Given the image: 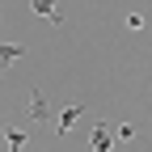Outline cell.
<instances>
[{
    "instance_id": "obj_1",
    "label": "cell",
    "mask_w": 152,
    "mask_h": 152,
    "mask_svg": "<svg viewBox=\"0 0 152 152\" xmlns=\"http://www.w3.org/2000/svg\"><path fill=\"white\" fill-rule=\"evenodd\" d=\"M26 114H30L34 123H47V118H51V102L42 97V89H30V106H26Z\"/></svg>"
},
{
    "instance_id": "obj_2",
    "label": "cell",
    "mask_w": 152,
    "mask_h": 152,
    "mask_svg": "<svg viewBox=\"0 0 152 152\" xmlns=\"http://www.w3.org/2000/svg\"><path fill=\"white\" fill-rule=\"evenodd\" d=\"M30 9H34L38 17H47V21L64 26V13H59V4H55V0H30Z\"/></svg>"
},
{
    "instance_id": "obj_3",
    "label": "cell",
    "mask_w": 152,
    "mask_h": 152,
    "mask_svg": "<svg viewBox=\"0 0 152 152\" xmlns=\"http://www.w3.org/2000/svg\"><path fill=\"white\" fill-rule=\"evenodd\" d=\"M80 110H85L80 102H68V106L59 110V127H55V131H59V135H68V127H72L76 118H80Z\"/></svg>"
},
{
    "instance_id": "obj_4",
    "label": "cell",
    "mask_w": 152,
    "mask_h": 152,
    "mask_svg": "<svg viewBox=\"0 0 152 152\" xmlns=\"http://www.w3.org/2000/svg\"><path fill=\"white\" fill-rule=\"evenodd\" d=\"M89 140H93V152H110V123H97Z\"/></svg>"
},
{
    "instance_id": "obj_5",
    "label": "cell",
    "mask_w": 152,
    "mask_h": 152,
    "mask_svg": "<svg viewBox=\"0 0 152 152\" xmlns=\"http://www.w3.org/2000/svg\"><path fill=\"white\" fill-rule=\"evenodd\" d=\"M4 152H26V135H21L13 123L4 127Z\"/></svg>"
},
{
    "instance_id": "obj_6",
    "label": "cell",
    "mask_w": 152,
    "mask_h": 152,
    "mask_svg": "<svg viewBox=\"0 0 152 152\" xmlns=\"http://www.w3.org/2000/svg\"><path fill=\"white\" fill-rule=\"evenodd\" d=\"M21 55H26V47H21V42H4V47H0V64L9 68L13 59H21Z\"/></svg>"
},
{
    "instance_id": "obj_7",
    "label": "cell",
    "mask_w": 152,
    "mask_h": 152,
    "mask_svg": "<svg viewBox=\"0 0 152 152\" xmlns=\"http://www.w3.org/2000/svg\"><path fill=\"white\" fill-rule=\"evenodd\" d=\"M123 26H127L131 34H140V30H144V17H140V13H127V17H123Z\"/></svg>"
}]
</instances>
